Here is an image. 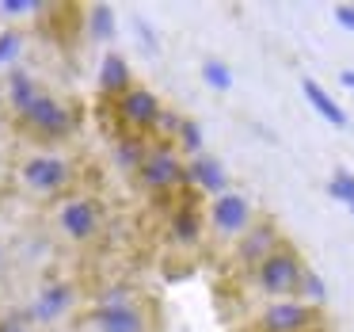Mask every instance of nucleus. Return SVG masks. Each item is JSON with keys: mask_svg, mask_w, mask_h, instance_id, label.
<instances>
[{"mask_svg": "<svg viewBox=\"0 0 354 332\" xmlns=\"http://www.w3.org/2000/svg\"><path fill=\"white\" fill-rule=\"evenodd\" d=\"M80 168L62 149H27L16 157V184L35 199H65L77 191Z\"/></svg>", "mask_w": 354, "mask_h": 332, "instance_id": "obj_1", "label": "nucleus"}, {"mask_svg": "<svg viewBox=\"0 0 354 332\" xmlns=\"http://www.w3.org/2000/svg\"><path fill=\"white\" fill-rule=\"evenodd\" d=\"M16 126L31 141H39V149H54V146H65V141L80 130V111H77V103L65 100V96L42 92L24 115H16Z\"/></svg>", "mask_w": 354, "mask_h": 332, "instance_id": "obj_2", "label": "nucleus"}, {"mask_svg": "<svg viewBox=\"0 0 354 332\" xmlns=\"http://www.w3.org/2000/svg\"><path fill=\"white\" fill-rule=\"evenodd\" d=\"M50 229L65 241V245H95L107 233V210H103L100 195L92 191H73L50 207Z\"/></svg>", "mask_w": 354, "mask_h": 332, "instance_id": "obj_3", "label": "nucleus"}, {"mask_svg": "<svg viewBox=\"0 0 354 332\" xmlns=\"http://www.w3.org/2000/svg\"><path fill=\"white\" fill-rule=\"evenodd\" d=\"M77 332H153V309L133 294H107L77 317Z\"/></svg>", "mask_w": 354, "mask_h": 332, "instance_id": "obj_4", "label": "nucleus"}, {"mask_svg": "<svg viewBox=\"0 0 354 332\" xmlns=\"http://www.w3.org/2000/svg\"><path fill=\"white\" fill-rule=\"evenodd\" d=\"M107 107H111V115H115V123H118L115 134H122V138H141V141L160 138L164 103L156 100V92L133 85L130 92H122L118 100H111ZM115 134H111V138H115Z\"/></svg>", "mask_w": 354, "mask_h": 332, "instance_id": "obj_5", "label": "nucleus"}, {"mask_svg": "<svg viewBox=\"0 0 354 332\" xmlns=\"http://www.w3.org/2000/svg\"><path fill=\"white\" fill-rule=\"evenodd\" d=\"M133 184L145 195L168 199L171 191L187 187V161L168 146V141H149L145 157H141L138 168H133Z\"/></svg>", "mask_w": 354, "mask_h": 332, "instance_id": "obj_6", "label": "nucleus"}, {"mask_svg": "<svg viewBox=\"0 0 354 332\" xmlns=\"http://www.w3.org/2000/svg\"><path fill=\"white\" fill-rule=\"evenodd\" d=\"M301 275H305V263L301 256L293 252L290 245H278L274 252H267L259 263L252 268V283L263 298L270 302H286V298H297V286Z\"/></svg>", "mask_w": 354, "mask_h": 332, "instance_id": "obj_7", "label": "nucleus"}, {"mask_svg": "<svg viewBox=\"0 0 354 332\" xmlns=\"http://www.w3.org/2000/svg\"><path fill=\"white\" fill-rule=\"evenodd\" d=\"M80 306V286L73 279H50L35 290V298L27 302V317H31L35 329H54V324L69 321Z\"/></svg>", "mask_w": 354, "mask_h": 332, "instance_id": "obj_8", "label": "nucleus"}, {"mask_svg": "<svg viewBox=\"0 0 354 332\" xmlns=\"http://www.w3.org/2000/svg\"><path fill=\"white\" fill-rule=\"evenodd\" d=\"M255 214H252V202L244 199L240 191H225L217 199H209L206 210V225L217 241H240L248 229H252Z\"/></svg>", "mask_w": 354, "mask_h": 332, "instance_id": "obj_9", "label": "nucleus"}, {"mask_svg": "<svg viewBox=\"0 0 354 332\" xmlns=\"http://www.w3.org/2000/svg\"><path fill=\"white\" fill-rule=\"evenodd\" d=\"M313 321H316L313 306H305L297 298H286V302H270L259 313V332H308Z\"/></svg>", "mask_w": 354, "mask_h": 332, "instance_id": "obj_10", "label": "nucleus"}, {"mask_svg": "<svg viewBox=\"0 0 354 332\" xmlns=\"http://www.w3.org/2000/svg\"><path fill=\"white\" fill-rule=\"evenodd\" d=\"M278 245H282V241H278L274 222H252V229H248L244 237L236 241V248H232V263H236V268H255V263L267 252H274Z\"/></svg>", "mask_w": 354, "mask_h": 332, "instance_id": "obj_11", "label": "nucleus"}, {"mask_svg": "<svg viewBox=\"0 0 354 332\" xmlns=\"http://www.w3.org/2000/svg\"><path fill=\"white\" fill-rule=\"evenodd\" d=\"M46 92L39 80V73L35 69H24V65H16V69H8V77H4V85H0V96H4V107L12 111V115H24L27 107H31L39 96Z\"/></svg>", "mask_w": 354, "mask_h": 332, "instance_id": "obj_12", "label": "nucleus"}, {"mask_svg": "<svg viewBox=\"0 0 354 332\" xmlns=\"http://www.w3.org/2000/svg\"><path fill=\"white\" fill-rule=\"evenodd\" d=\"M187 187H194V191H206L209 199H217V195L229 191V176H225L221 161L198 153V157H191V161H187Z\"/></svg>", "mask_w": 354, "mask_h": 332, "instance_id": "obj_13", "label": "nucleus"}, {"mask_svg": "<svg viewBox=\"0 0 354 332\" xmlns=\"http://www.w3.org/2000/svg\"><path fill=\"white\" fill-rule=\"evenodd\" d=\"M202 229H206V222H202V210L194 207V202H176L171 207V218H168V241L179 248H194L202 241Z\"/></svg>", "mask_w": 354, "mask_h": 332, "instance_id": "obj_14", "label": "nucleus"}, {"mask_svg": "<svg viewBox=\"0 0 354 332\" xmlns=\"http://www.w3.org/2000/svg\"><path fill=\"white\" fill-rule=\"evenodd\" d=\"M133 80H130V62H126L118 50H107L103 54V65H100V96L103 100H118L122 92H130Z\"/></svg>", "mask_w": 354, "mask_h": 332, "instance_id": "obj_15", "label": "nucleus"}, {"mask_svg": "<svg viewBox=\"0 0 354 332\" xmlns=\"http://www.w3.org/2000/svg\"><path fill=\"white\" fill-rule=\"evenodd\" d=\"M301 92H305V100H308V103H313V111H316V115H320V119H324V123H331V126H339V130H343V126H346V123H351V119H346V111H343V107H339V103H335V100H331V96H328V92H324V88H320V85H316V80H313V77H301Z\"/></svg>", "mask_w": 354, "mask_h": 332, "instance_id": "obj_16", "label": "nucleus"}, {"mask_svg": "<svg viewBox=\"0 0 354 332\" xmlns=\"http://www.w3.org/2000/svg\"><path fill=\"white\" fill-rule=\"evenodd\" d=\"M27 50V31L24 27H0V69H16V62Z\"/></svg>", "mask_w": 354, "mask_h": 332, "instance_id": "obj_17", "label": "nucleus"}, {"mask_svg": "<svg viewBox=\"0 0 354 332\" xmlns=\"http://www.w3.org/2000/svg\"><path fill=\"white\" fill-rule=\"evenodd\" d=\"M202 80H206L209 88H217V92H229L232 88V69L225 62H217V58H206V62H202Z\"/></svg>", "mask_w": 354, "mask_h": 332, "instance_id": "obj_18", "label": "nucleus"}, {"mask_svg": "<svg viewBox=\"0 0 354 332\" xmlns=\"http://www.w3.org/2000/svg\"><path fill=\"white\" fill-rule=\"evenodd\" d=\"M328 195H331L335 202H343V207H351V202H354V172H346V168H335V172H331Z\"/></svg>", "mask_w": 354, "mask_h": 332, "instance_id": "obj_19", "label": "nucleus"}, {"mask_svg": "<svg viewBox=\"0 0 354 332\" xmlns=\"http://www.w3.org/2000/svg\"><path fill=\"white\" fill-rule=\"evenodd\" d=\"M297 302H305V306H320V302H324V279L316 275V271L305 268L301 286H297Z\"/></svg>", "mask_w": 354, "mask_h": 332, "instance_id": "obj_20", "label": "nucleus"}, {"mask_svg": "<svg viewBox=\"0 0 354 332\" xmlns=\"http://www.w3.org/2000/svg\"><path fill=\"white\" fill-rule=\"evenodd\" d=\"M0 12L8 19H24L35 16V12H46V4H39V0H0Z\"/></svg>", "mask_w": 354, "mask_h": 332, "instance_id": "obj_21", "label": "nucleus"}, {"mask_svg": "<svg viewBox=\"0 0 354 332\" xmlns=\"http://www.w3.org/2000/svg\"><path fill=\"white\" fill-rule=\"evenodd\" d=\"M0 332H35L27 309H12V313H0Z\"/></svg>", "mask_w": 354, "mask_h": 332, "instance_id": "obj_22", "label": "nucleus"}, {"mask_svg": "<svg viewBox=\"0 0 354 332\" xmlns=\"http://www.w3.org/2000/svg\"><path fill=\"white\" fill-rule=\"evenodd\" d=\"M92 27L95 35H111V8H92Z\"/></svg>", "mask_w": 354, "mask_h": 332, "instance_id": "obj_23", "label": "nucleus"}, {"mask_svg": "<svg viewBox=\"0 0 354 332\" xmlns=\"http://www.w3.org/2000/svg\"><path fill=\"white\" fill-rule=\"evenodd\" d=\"M335 24L346 27V31H354V4H339V8H335Z\"/></svg>", "mask_w": 354, "mask_h": 332, "instance_id": "obj_24", "label": "nucleus"}, {"mask_svg": "<svg viewBox=\"0 0 354 332\" xmlns=\"http://www.w3.org/2000/svg\"><path fill=\"white\" fill-rule=\"evenodd\" d=\"M339 80H343V88H351V92H354V69H343V73H339Z\"/></svg>", "mask_w": 354, "mask_h": 332, "instance_id": "obj_25", "label": "nucleus"}, {"mask_svg": "<svg viewBox=\"0 0 354 332\" xmlns=\"http://www.w3.org/2000/svg\"><path fill=\"white\" fill-rule=\"evenodd\" d=\"M4 268H8V248L0 245V279H4Z\"/></svg>", "mask_w": 354, "mask_h": 332, "instance_id": "obj_26", "label": "nucleus"}, {"mask_svg": "<svg viewBox=\"0 0 354 332\" xmlns=\"http://www.w3.org/2000/svg\"><path fill=\"white\" fill-rule=\"evenodd\" d=\"M0 107H4V96H0Z\"/></svg>", "mask_w": 354, "mask_h": 332, "instance_id": "obj_27", "label": "nucleus"}, {"mask_svg": "<svg viewBox=\"0 0 354 332\" xmlns=\"http://www.w3.org/2000/svg\"><path fill=\"white\" fill-rule=\"evenodd\" d=\"M351 214H354V202H351Z\"/></svg>", "mask_w": 354, "mask_h": 332, "instance_id": "obj_28", "label": "nucleus"}]
</instances>
